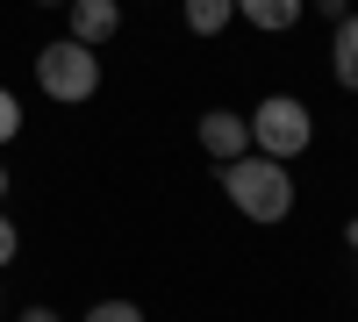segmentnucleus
Listing matches in <instances>:
<instances>
[{"instance_id": "obj_1", "label": "nucleus", "mask_w": 358, "mask_h": 322, "mask_svg": "<svg viewBox=\"0 0 358 322\" xmlns=\"http://www.w3.org/2000/svg\"><path fill=\"white\" fill-rule=\"evenodd\" d=\"M222 193H229V208L244 222H265V229L294 215V172L280 158H258V151H244V158L222 165Z\"/></svg>"}, {"instance_id": "obj_2", "label": "nucleus", "mask_w": 358, "mask_h": 322, "mask_svg": "<svg viewBox=\"0 0 358 322\" xmlns=\"http://www.w3.org/2000/svg\"><path fill=\"white\" fill-rule=\"evenodd\" d=\"M244 122H251V151L280 158V165H294L315 143V115H308V101H294V94H265Z\"/></svg>"}, {"instance_id": "obj_3", "label": "nucleus", "mask_w": 358, "mask_h": 322, "mask_svg": "<svg viewBox=\"0 0 358 322\" xmlns=\"http://www.w3.org/2000/svg\"><path fill=\"white\" fill-rule=\"evenodd\" d=\"M36 86H43L57 108H86V101L101 94V50H86V43H72V36L43 43V50H36Z\"/></svg>"}, {"instance_id": "obj_4", "label": "nucleus", "mask_w": 358, "mask_h": 322, "mask_svg": "<svg viewBox=\"0 0 358 322\" xmlns=\"http://www.w3.org/2000/svg\"><path fill=\"white\" fill-rule=\"evenodd\" d=\"M194 136H201V151L215 158V165H229V158L251 151V122H244V115H229V108H208L201 122H194Z\"/></svg>"}, {"instance_id": "obj_5", "label": "nucleus", "mask_w": 358, "mask_h": 322, "mask_svg": "<svg viewBox=\"0 0 358 322\" xmlns=\"http://www.w3.org/2000/svg\"><path fill=\"white\" fill-rule=\"evenodd\" d=\"M65 8H72V43H86V50L115 43V29H122V0H65Z\"/></svg>"}, {"instance_id": "obj_6", "label": "nucleus", "mask_w": 358, "mask_h": 322, "mask_svg": "<svg viewBox=\"0 0 358 322\" xmlns=\"http://www.w3.org/2000/svg\"><path fill=\"white\" fill-rule=\"evenodd\" d=\"M236 15L251 29H265V36H287V29L308 15V0H236Z\"/></svg>"}, {"instance_id": "obj_7", "label": "nucleus", "mask_w": 358, "mask_h": 322, "mask_svg": "<svg viewBox=\"0 0 358 322\" xmlns=\"http://www.w3.org/2000/svg\"><path fill=\"white\" fill-rule=\"evenodd\" d=\"M330 79L344 86V94H358V15H344L330 29Z\"/></svg>"}, {"instance_id": "obj_8", "label": "nucleus", "mask_w": 358, "mask_h": 322, "mask_svg": "<svg viewBox=\"0 0 358 322\" xmlns=\"http://www.w3.org/2000/svg\"><path fill=\"white\" fill-rule=\"evenodd\" d=\"M179 15H187L194 36H222V29L236 22V0H179Z\"/></svg>"}, {"instance_id": "obj_9", "label": "nucleus", "mask_w": 358, "mask_h": 322, "mask_svg": "<svg viewBox=\"0 0 358 322\" xmlns=\"http://www.w3.org/2000/svg\"><path fill=\"white\" fill-rule=\"evenodd\" d=\"M86 322H143V308H136V301H94Z\"/></svg>"}, {"instance_id": "obj_10", "label": "nucleus", "mask_w": 358, "mask_h": 322, "mask_svg": "<svg viewBox=\"0 0 358 322\" xmlns=\"http://www.w3.org/2000/svg\"><path fill=\"white\" fill-rule=\"evenodd\" d=\"M15 136H22V101L0 86V143H15Z\"/></svg>"}, {"instance_id": "obj_11", "label": "nucleus", "mask_w": 358, "mask_h": 322, "mask_svg": "<svg viewBox=\"0 0 358 322\" xmlns=\"http://www.w3.org/2000/svg\"><path fill=\"white\" fill-rule=\"evenodd\" d=\"M15 258H22V229L0 215V265H15Z\"/></svg>"}, {"instance_id": "obj_12", "label": "nucleus", "mask_w": 358, "mask_h": 322, "mask_svg": "<svg viewBox=\"0 0 358 322\" xmlns=\"http://www.w3.org/2000/svg\"><path fill=\"white\" fill-rule=\"evenodd\" d=\"M308 8H315V15H322V22H330V29H337V22H344V15H351V0H308Z\"/></svg>"}, {"instance_id": "obj_13", "label": "nucleus", "mask_w": 358, "mask_h": 322, "mask_svg": "<svg viewBox=\"0 0 358 322\" xmlns=\"http://www.w3.org/2000/svg\"><path fill=\"white\" fill-rule=\"evenodd\" d=\"M22 322H65V315H57V308H29Z\"/></svg>"}, {"instance_id": "obj_14", "label": "nucleus", "mask_w": 358, "mask_h": 322, "mask_svg": "<svg viewBox=\"0 0 358 322\" xmlns=\"http://www.w3.org/2000/svg\"><path fill=\"white\" fill-rule=\"evenodd\" d=\"M344 244H351V265H358V215L344 222Z\"/></svg>"}, {"instance_id": "obj_15", "label": "nucleus", "mask_w": 358, "mask_h": 322, "mask_svg": "<svg viewBox=\"0 0 358 322\" xmlns=\"http://www.w3.org/2000/svg\"><path fill=\"white\" fill-rule=\"evenodd\" d=\"M0 200H8V165H0Z\"/></svg>"}, {"instance_id": "obj_16", "label": "nucleus", "mask_w": 358, "mask_h": 322, "mask_svg": "<svg viewBox=\"0 0 358 322\" xmlns=\"http://www.w3.org/2000/svg\"><path fill=\"white\" fill-rule=\"evenodd\" d=\"M36 8H65V0H36Z\"/></svg>"}]
</instances>
